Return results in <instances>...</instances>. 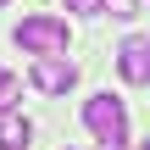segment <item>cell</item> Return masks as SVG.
<instances>
[{
    "label": "cell",
    "mask_w": 150,
    "mask_h": 150,
    "mask_svg": "<svg viewBox=\"0 0 150 150\" xmlns=\"http://www.w3.org/2000/svg\"><path fill=\"white\" fill-rule=\"evenodd\" d=\"M83 128L106 150H122L128 145V106H122L117 95H89V100H83Z\"/></svg>",
    "instance_id": "6da1fadb"
},
{
    "label": "cell",
    "mask_w": 150,
    "mask_h": 150,
    "mask_svg": "<svg viewBox=\"0 0 150 150\" xmlns=\"http://www.w3.org/2000/svg\"><path fill=\"white\" fill-rule=\"evenodd\" d=\"M17 45H22V56H67V22L61 17H22L17 22V33H11Z\"/></svg>",
    "instance_id": "7a4b0ae2"
},
{
    "label": "cell",
    "mask_w": 150,
    "mask_h": 150,
    "mask_svg": "<svg viewBox=\"0 0 150 150\" xmlns=\"http://www.w3.org/2000/svg\"><path fill=\"white\" fill-rule=\"evenodd\" d=\"M33 89L39 95H67L72 83H78V67L67 61V56H33Z\"/></svg>",
    "instance_id": "3957f363"
},
{
    "label": "cell",
    "mask_w": 150,
    "mask_h": 150,
    "mask_svg": "<svg viewBox=\"0 0 150 150\" xmlns=\"http://www.w3.org/2000/svg\"><path fill=\"white\" fill-rule=\"evenodd\" d=\"M117 72H122V83H150V39L145 33H128L117 45Z\"/></svg>",
    "instance_id": "277c9868"
},
{
    "label": "cell",
    "mask_w": 150,
    "mask_h": 150,
    "mask_svg": "<svg viewBox=\"0 0 150 150\" xmlns=\"http://www.w3.org/2000/svg\"><path fill=\"white\" fill-rule=\"evenodd\" d=\"M28 134H33V122L22 111H0V150H22Z\"/></svg>",
    "instance_id": "5b68a950"
},
{
    "label": "cell",
    "mask_w": 150,
    "mask_h": 150,
    "mask_svg": "<svg viewBox=\"0 0 150 150\" xmlns=\"http://www.w3.org/2000/svg\"><path fill=\"white\" fill-rule=\"evenodd\" d=\"M17 95H22V78L0 72V111H17Z\"/></svg>",
    "instance_id": "8992f818"
},
{
    "label": "cell",
    "mask_w": 150,
    "mask_h": 150,
    "mask_svg": "<svg viewBox=\"0 0 150 150\" xmlns=\"http://www.w3.org/2000/svg\"><path fill=\"white\" fill-rule=\"evenodd\" d=\"M106 11H111V17H122V22H128V17H139V0H106Z\"/></svg>",
    "instance_id": "52a82bcc"
},
{
    "label": "cell",
    "mask_w": 150,
    "mask_h": 150,
    "mask_svg": "<svg viewBox=\"0 0 150 150\" xmlns=\"http://www.w3.org/2000/svg\"><path fill=\"white\" fill-rule=\"evenodd\" d=\"M72 11H83V17H95V11H106V0H67Z\"/></svg>",
    "instance_id": "ba28073f"
},
{
    "label": "cell",
    "mask_w": 150,
    "mask_h": 150,
    "mask_svg": "<svg viewBox=\"0 0 150 150\" xmlns=\"http://www.w3.org/2000/svg\"><path fill=\"white\" fill-rule=\"evenodd\" d=\"M139 150H150V134H145V145H139Z\"/></svg>",
    "instance_id": "9c48e42d"
},
{
    "label": "cell",
    "mask_w": 150,
    "mask_h": 150,
    "mask_svg": "<svg viewBox=\"0 0 150 150\" xmlns=\"http://www.w3.org/2000/svg\"><path fill=\"white\" fill-rule=\"evenodd\" d=\"M0 6H6V0H0Z\"/></svg>",
    "instance_id": "30bf717a"
}]
</instances>
